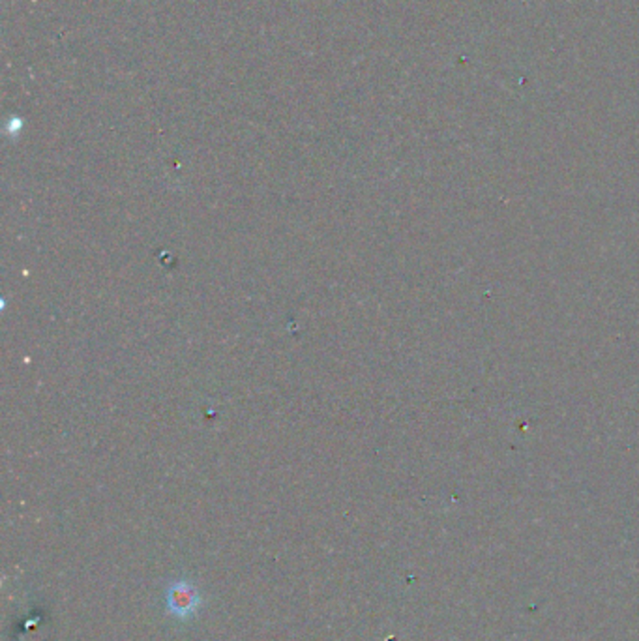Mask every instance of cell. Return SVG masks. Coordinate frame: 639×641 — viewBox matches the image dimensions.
<instances>
[{
	"label": "cell",
	"instance_id": "obj_1",
	"mask_svg": "<svg viewBox=\"0 0 639 641\" xmlns=\"http://www.w3.org/2000/svg\"><path fill=\"white\" fill-rule=\"evenodd\" d=\"M201 604H203V598H201V593L196 585H191L189 581H184V579L169 585L168 607L177 619H180V621L191 619L199 611Z\"/></svg>",
	"mask_w": 639,
	"mask_h": 641
}]
</instances>
